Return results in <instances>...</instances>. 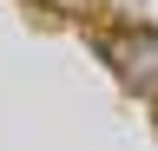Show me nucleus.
I'll list each match as a JSON object with an SVG mask.
<instances>
[{
	"instance_id": "obj_1",
	"label": "nucleus",
	"mask_w": 158,
	"mask_h": 151,
	"mask_svg": "<svg viewBox=\"0 0 158 151\" xmlns=\"http://www.w3.org/2000/svg\"><path fill=\"white\" fill-rule=\"evenodd\" d=\"M99 53L112 59V72L138 92H158V33L152 26H112L106 40H99Z\"/></svg>"
}]
</instances>
